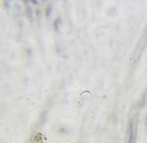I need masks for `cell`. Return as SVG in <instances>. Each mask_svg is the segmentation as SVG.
<instances>
[{"label": "cell", "mask_w": 147, "mask_h": 143, "mask_svg": "<svg viewBox=\"0 0 147 143\" xmlns=\"http://www.w3.org/2000/svg\"><path fill=\"white\" fill-rule=\"evenodd\" d=\"M59 22H60V20H59V18H58V20H55V31H58V23H59Z\"/></svg>", "instance_id": "cell-2"}, {"label": "cell", "mask_w": 147, "mask_h": 143, "mask_svg": "<svg viewBox=\"0 0 147 143\" xmlns=\"http://www.w3.org/2000/svg\"><path fill=\"white\" fill-rule=\"evenodd\" d=\"M50 12H52V6H49V7L47 9V16L50 15Z\"/></svg>", "instance_id": "cell-3"}, {"label": "cell", "mask_w": 147, "mask_h": 143, "mask_svg": "<svg viewBox=\"0 0 147 143\" xmlns=\"http://www.w3.org/2000/svg\"><path fill=\"white\" fill-rule=\"evenodd\" d=\"M130 131H131L130 142H134V140H135V132H136V122H135V120H132L131 124H130Z\"/></svg>", "instance_id": "cell-1"}]
</instances>
